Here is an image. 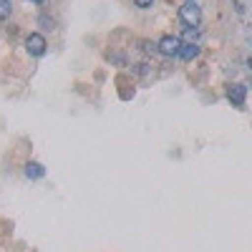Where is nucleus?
I'll return each mask as SVG.
<instances>
[{
    "label": "nucleus",
    "mask_w": 252,
    "mask_h": 252,
    "mask_svg": "<svg viewBox=\"0 0 252 252\" xmlns=\"http://www.w3.org/2000/svg\"><path fill=\"white\" fill-rule=\"evenodd\" d=\"M10 10H13L10 0H0V18H8V15H10Z\"/></svg>",
    "instance_id": "8"
},
{
    "label": "nucleus",
    "mask_w": 252,
    "mask_h": 252,
    "mask_svg": "<svg viewBox=\"0 0 252 252\" xmlns=\"http://www.w3.org/2000/svg\"><path fill=\"white\" fill-rule=\"evenodd\" d=\"M197 38H199V28L187 26L184 33H182V43H197Z\"/></svg>",
    "instance_id": "7"
},
{
    "label": "nucleus",
    "mask_w": 252,
    "mask_h": 252,
    "mask_svg": "<svg viewBox=\"0 0 252 252\" xmlns=\"http://www.w3.org/2000/svg\"><path fill=\"white\" fill-rule=\"evenodd\" d=\"M247 66H250V71H252V56L247 58Z\"/></svg>",
    "instance_id": "11"
},
{
    "label": "nucleus",
    "mask_w": 252,
    "mask_h": 252,
    "mask_svg": "<svg viewBox=\"0 0 252 252\" xmlns=\"http://www.w3.org/2000/svg\"><path fill=\"white\" fill-rule=\"evenodd\" d=\"M134 5L146 10V8H152V5H154V0H134Z\"/></svg>",
    "instance_id": "9"
},
{
    "label": "nucleus",
    "mask_w": 252,
    "mask_h": 252,
    "mask_svg": "<svg viewBox=\"0 0 252 252\" xmlns=\"http://www.w3.org/2000/svg\"><path fill=\"white\" fill-rule=\"evenodd\" d=\"M26 177L28 179H43L46 177V166L40 161H28L26 164Z\"/></svg>",
    "instance_id": "5"
},
{
    "label": "nucleus",
    "mask_w": 252,
    "mask_h": 252,
    "mask_svg": "<svg viewBox=\"0 0 252 252\" xmlns=\"http://www.w3.org/2000/svg\"><path fill=\"white\" fill-rule=\"evenodd\" d=\"M157 48H159V53H161V56H166V58L179 56L182 38H177V35H164V38L159 40V43H157Z\"/></svg>",
    "instance_id": "2"
},
{
    "label": "nucleus",
    "mask_w": 252,
    "mask_h": 252,
    "mask_svg": "<svg viewBox=\"0 0 252 252\" xmlns=\"http://www.w3.org/2000/svg\"><path fill=\"white\" fill-rule=\"evenodd\" d=\"M46 38L43 35H40V33H31L28 38H26V51L33 56V58H40V56H43L46 53Z\"/></svg>",
    "instance_id": "3"
},
{
    "label": "nucleus",
    "mask_w": 252,
    "mask_h": 252,
    "mask_svg": "<svg viewBox=\"0 0 252 252\" xmlns=\"http://www.w3.org/2000/svg\"><path fill=\"white\" fill-rule=\"evenodd\" d=\"M199 56V46L197 43H182V48H179V58L182 61H194Z\"/></svg>",
    "instance_id": "6"
},
{
    "label": "nucleus",
    "mask_w": 252,
    "mask_h": 252,
    "mask_svg": "<svg viewBox=\"0 0 252 252\" xmlns=\"http://www.w3.org/2000/svg\"><path fill=\"white\" fill-rule=\"evenodd\" d=\"M33 3H38V5H40V3H43V0H33Z\"/></svg>",
    "instance_id": "12"
},
{
    "label": "nucleus",
    "mask_w": 252,
    "mask_h": 252,
    "mask_svg": "<svg viewBox=\"0 0 252 252\" xmlns=\"http://www.w3.org/2000/svg\"><path fill=\"white\" fill-rule=\"evenodd\" d=\"M179 20L184 26L199 28V23H202V8L194 3V0H187L184 5H179Z\"/></svg>",
    "instance_id": "1"
},
{
    "label": "nucleus",
    "mask_w": 252,
    "mask_h": 252,
    "mask_svg": "<svg viewBox=\"0 0 252 252\" xmlns=\"http://www.w3.org/2000/svg\"><path fill=\"white\" fill-rule=\"evenodd\" d=\"M227 98L235 103V106H242L245 98H247V86L245 83H232V86L227 89Z\"/></svg>",
    "instance_id": "4"
},
{
    "label": "nucleus",
    "mask_w": 252,
    "mask_h": 252,
    "mask_svg": "<svg viewBox=\"0 0 252 252\" xmlns=\"http://www.w3.org/2000/svg\"><path fill=\"white\" fill-rule=\"evenodd\" d=\"M38 20H40V23H43V28H53V20H51V18H46V15H40Z\"/></svg>",
    "instance_id": "10"
}]
</instances>
